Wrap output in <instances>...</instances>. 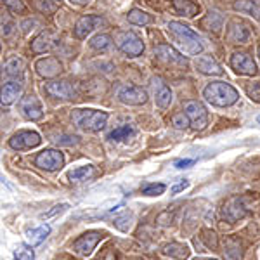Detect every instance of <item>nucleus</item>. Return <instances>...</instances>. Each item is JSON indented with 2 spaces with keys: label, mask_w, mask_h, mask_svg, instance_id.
<instances>
[{
  "label": "nucleus",
  "mask_w": 260,
  "mask_h": 260,
  "mask_svg": "<svg viewBox=\"0 0 260 260\" xmlns=\"http://www.w3.org/2000/svg\"><path fill=\"white\" fill-rule=\"evenodd\" d=\"M169 33H170L172 39H174L175 44H177L180 52L186 54V56H198L201 50H203L201 39L191 30L189 26H186L184 23H179V21H170V23H169Z\"/></svg>",
  "instance_id": "1"
},
{
  "label": "nucleus",
  "mask_w": 260,
  "mask_h": 260,
  "mask_svg": "<svg viewBox=\"0 0 260 260\" xmlns=\"http://www.w3.org/2000/svg\"><path fill=\"white\" fill-rule=\"evenodd\" d=\"M205 99L208 101L213 106H219V108H228L233 106L238 99H240V94L238 90L234 89L233 85L225 82H212L205 87L203 90Z\"/></svg>",
  "instance_id": "2"
},
{
  "label": "nucleus",
  "mask_w": 260,
  "mask_h": 260,
  "mask_svg": "<svg viewBox=\"0 0 260 260\" xmlns=\"http://www.w3.org/2000/svg\"><path fill=\"white\" fill-rule=\"evenodd\" d=\"M73 121L77 123V127L89 132H99L106 127L108 121V113L98 111V110H77L73 111Z\"/></svg>",
  "instance_id": "3"
},
{
  "label": "nucleus",
  "mask_w": 260,
  "mask_h": 260,
  "mask_svg": "<svg viewBox=\"0 0 260 260\" xmlns=\"http://www.w3.org/2000/svg\"><path fill=\"white\" fill-rule=\"evenodd\" d=\"M116 47L128 57H137L144 52V42L134 31H116L115 35Z\"/></svg>",
  "instance_id": "4"
},
{
  "label": "nucleus",
  "mask_w": 260,
  "mask_h": 260,
  "mask_svg": "<svg viewBox=\"0 0 260 260\" xmlns=\"http://www.w3.org/2000/svg\"><path fill=\"white\" fill-rule=\"evenodd\" d=\"M184 113L191 121V127L194 130H203L208 125V111L200 101H187L184 103Z\"/></svg>",
  "instance_id": "5"
},
{
  "label": "nucleus",
  "mask_w": 260,
  "mask_h": 260,
  "mask_svg": "<svg viewBox=\"0 0 260 260\" xmlns=\"http://www.w3.org/2000/svg\"><path fill=\"white\" fill-rule=\"evenodd\" d=\"M35 165L42 170H49V172L59 170L64 165V156L57 149H44L37 154Z\"/></svg>",
  "instance_id": "6"
},
{
  "label": "nucleus",
  "mask_w": 260,
  "mask_h": 260,
  "mask_svg": "<svg viewBox=\"0 0 260 260\" xmlns=\"http://www.w3.org/2000/svg\"><path fill=\"white\" fill-rule=\"evenodd\" d=\"M231 68L236 73L245 75V77H255L257 75V64L253 57L248 52H234L231 57Z\"/></svg>",
  "instance_id": "7"
},
{
  "label": "nucleus",
  "mask_w": 260,
  "mask_h": 260,
  "mask_svg": "<svg viewBox=\"0 0 260 260\" xmlns=\"http://www.w3.org/2000/svg\"><path fill=\"white\" fill-rule=\"evenodd\" d=\"M245 201L246 200L240 198V196H238V198L229 200L228 203L224 205V208H222V217L229 222L241 220L243 217H246V213H248V207H246Z\"/></svg>",
  "instance_id": "8"
},
{
  "label": "nucleus",
  "mask_w": 260,
  "mask_h": 260,
  "mask_svg": "<svg viewBox=\"0 0 260 260\" xmlns=\"http://www.w3.org/2000/svg\"><path fill=\"white\" fill-rule=\"evenodd\" d=\"M118 99L123 104H128V106H141L148 101V94L142 87L125 85L118 90Z\"/></svg>",
  "instance_id": "9"
},
{
  "label": "nucleus",
  "mask_w": 260,
  "mask_h": 260,
  "mask_svg": "<svg viewBox=\"0 0 260 260\" xmlns=\"http://www.w3.org/2000/svg\"><path fill=\"white\" fill-rule=\"evenodd\" d=\"M40 142H42V139L37 132L23 130V132H18L11 137L9 146L12 149H31V148H37Z\"/></svg>",
  "instance_id": "10"
},
{
  "label": "nucleus",
  "mask_w": 260,
  "mask_h": 260,
  "mask_svg": "<svg viewBox=\"0 0 260 260\" xmlns=\"http://www.w3.org/2000/svg\"><path fill=\"white\" fill-rule=\"evenodd\" d=\"M19 111L21 115L26 120H40L44 116V108H42L40 101L35 98V95H24L19 103Z\"/></svg>",
  "instance_id": "11"
},
{
  "label": "nucleus",
  "mask_w": 260,
  "mask_h": 260,
  "mask_svg": "<svg viewBox=\"0 0 260 260\" xmlns=\"http://www.w3.org/2000/svg\"><path fill=\"white\" fill-rule=\"evenodd\" d=\"M103 234L99 231H89V233L82 234L77 241L73 243V250L77 251L78 255H90L92 250L98 246V243L101 241Z\"/></svg>",
  "instance_id": "12"
},
{
  "label": "nucleus",
  "mask_w": 260,
  "mask_h": 260,
  "mask_svg": "<svg viewBox=\"0 0 260 260\" xmlns=\"http://www.w3.org/2000/svg\"><path fill=\"white\" fill-rule=\"evenodd\" d=\"M154 56L161 62H165V64H179V66L187 64L186 57L180 52H177L172 45H167V44H161V45H158V47H154Z\"/></svg>",
  "instance_id": "13"
},
{
  "label": "nucleus",
  "mask_w": 260,
  "mask_h": 260,
  "mask_svg": "<svg viewBox=\"0 0 260 260\" xmlns=\"http://www.w3.org/2000/svg\"><path fill=\"white\" fill-rule=\"evenodd\" d=\"M251 37V30L250 26L241 19H233L229 23L228 28V39L233 42V44H245L248 42Z\"/></svg>",
  "instance_id": "14"
},
{
  "label": "nucleus",
  "mask_w": 260,
  "mask_h": 260,
  "mask_svg": "<svg viewBox=\"0 0 260 260\" xmlns=\"http://www.w3.org/2000/svg\"><path fill=\"white\" fill-rule=\"evenodd\" d=\"M35 70L40 77L54 78L62 71V64L59 62V59H56V57H42V59L35 62Z\"/></svg>",
  "instance_id": "15"
},
{
  "label": "nucleus",
  "mask_w": 260,
  "mask_h": 260,
  "mask_svg": "<svg viewBox=\"0 0 260 260\" xmlns=\"http://www.w3.org/2000/svg\"><path fill=\"white\" fill-rule=\"evenodd\" d=\"M98 24H103V18L101 16H94V14H89V16H82L80 19L77 21V24H75V37L77 39H87V35L94 30V28H98Z\"/></svg>",
  "instance_id": "16"
},
{
  "label": "nucleus",
  "mask_w": 260,
  "mask_h": 260,
  "mask_svg": "<svg viewBox=\"0 0 260 260\" xmlns=\"http://www.w3.org/2000/svg\"><path fill=\"white\" fill-rule=\"evenodd\" d=\"M45 92L54 99H73L75 98V90L73 87L70 85L68 82H61V80H54V82H49L45 85Z\"/></svg>",
  "instance_id": "17"
},
{
  "label": "nucleus",
  "mask_w": 260,
  "mask_h": 260,
  "mask_svg": "<svg viewBox=\"0 0 260 260\" xmlns=\"http://www.w3.org/2000/svg\"><path fill=\"white\" fill-rule=\"evenodd\" d=\"M196 70L203 75H212V77H220L224 73V70L220 68V64L213 59L212 56H201L196 59Z\"/></svg>",
  "instance_id": "18"
},
{
  "label": "nucleus",
  "mask_w": 260,
  "mask_h": 260,
  "mask_svg": "<svg viewBox=\"0 0 260 260\" xmlns=\"http://www.w3.org/2000/svg\"><path fill=\"white\" fill-rule=\"evenodd\" d=\"M234 11L250 14L251 18L260 21V0H234Z\"/></svg>",
  "instance_id": "19"
},
{
  "label": "nucleus",
  "mask_w": 260,
  "mask_h": 260,
  "mask_svg": "<svg viewBox=\"0 0 260 260\" xmlns=\"http://www.w3.org/2000/svg\"><path fill=\"white\" fill-rule=\"evenodd\" d=\"M23 92V85L18 82H7L2 85V106H9Z\"/></svg>",
  "instance_id": "20"
},
{
  "label": "nucleus",
  "mask_w": 260,
  "mask_h": 260,
  "mask_svg": "<svg viewBox=\"0 0 260 260\" xmlns=\"http://www.w3.org/2000/svg\"><path fill=\"white\" fill-rule=\"evenodd\" d=\"M172 7L179 16H184V18H194L200 12V7L191 0H172Z\"/></svg>",
  "instance_id": "21"
},
{
  "label": "nucleus",
  "mask_w": 260,
  "mask_h": 260,
  "mask_svg": "<svg viewBox=\"0 0 260 260\" xmlns=\"http://www.w3.org/2000/svg\"><path fill=\"white\" fill-rule=\"evenodd\" d=\"M50 47H52V37H50V33H47V31L40 33V35L35 37L33 42H31V50L35 54L47 52Z\"/></svg>",
  "instance_id": "22"
},
{
  "label": "nucleus",
  "mask_w": 260,
  "mask_h": 260,
  "mask_svg": "<svg viewBox=\"0 0 260 260\" xmlns=\"http://www.w3.org/2000/svg\"><path fill=\"white\" fill-rule=\"evenodd\" d=\"M163 253L167 257H172V258H177V260H184L189 257V248L186 245H180V243H170L163 248Z\"/></svg>",
  "instance_id": "23"
},
{
  "label": "nucleus",
  "mask_w": 260,
  "mask_h": 260,
  "mask_svg": "<svg viewBox=\"0 0 260 260\" xmlns=\"http://www.w3.org/2000/svg\"><path fill=\"white\" fill-rule=\"evenodd\" d=\"M4 70H6V73L9 77H21L24 73V70H26V62H24V59H21V57H11L4 64Z\"/></svg>",
  "instance_id": "24"
},
{
  "label": "nucleus",
  "mask_w": 260,
  "mask_h": 260,
  "mask_svg": "<svg viewBox=\"0 0 260 260\" xmlns=\"http://www.w3.org/2000/svg\"><path fill=\"white\" fill-rule=\"evenodd\" d=\"M154 99H156V104L161 108V110H167V108L172 104V90L165 85V83L160 82L158 89L154 90Z\"/></svg>",
  "instance_id": "25"
},
{
  "label": "nucleus",
  "mask_w": 260,
  "mask_h": 260,
  "mask_svg": "<svg viewBox=\"0 0 260 260\" xmlns=\"http://www.w3.org/2000/svg\"><path fill=\"white\" fill-rule=\"evenodd\" d=\"M94 174H95V170H94V167H92V165L77 167V169L70 170L68 179L71 180V182H83V180L90 179Z\"/></svg>",
  "instance_id": "26"
},
{
  "label": "nucleus",
  "mask_w": 260,
  "mask_h": 260,
  "mask_svg": "<svg viewBox=\"0 0 260 260\" xmlns=\"http://www.w3.org/2000/svg\"><path fill=\"white\" fill-rule=\"evenodd\" d=\"M49 234H50V225L44 224V225H40V228H37V229L28 231L26 238H28V241H30L31 246H37V245H40V243L44 241Z\"/></svg>",
  "instance_id": "27"
},
{
  "label": "nucleus",
  "mask_w": 260,
  "mask_h": 260,
  "mask_svg": "<svg viewBox=\"0 0 260 260\" xmlns=\"http://www.w3.org/2000/svg\"><path fill=\"white\" fill-rule=\"evenodd\" d=\"M127 19H128V23L137 24V26H144V24H149L151 21H153V18H151L148 12H144L141 9H132L127 14Z\"/></svg>",
  "instance_id": "28"
},
{
  "label": "nucleus",
  "mask_w": 260,
  "mask_h": 260,
  "mask_svg": "<svg viewBox=\"0 0 260 260\" xmlns=\"http://www.w3.org/2000/svg\"><path fill=\"white\" fill-rule=\"evenodd\" d=\"M136 134V128L132 127V125H121V127L111 130L110 136H108V139L110 141H123V139H128L130 136H134Z\"/></svg>",
  "instance_id": "29"
},
{
  "label": "nucleus",
  "mask_w": 260,
  "mask_h": 260,
  "mask_svg": "<svg viewBox=\"0 0 260 260\" xmlns=\"http://www.w3.org/2000/svg\"><path fill=\"white\" fill-rule=\"evenodd\" d=\"M203 26L207 28V30L219 31L222 28V16L217 11H210L207 14V18L203 19Z\"/></svg>",
  "instance_id": "30"
},
{
  "label": "nucleus",
  "mask_w": 260,
  "mask_h": 260,
  "mask_svg": "<svg viewBox=\"0 0 260 260\" xmlns=\"http://www.w3.org/2000/svg\"><path fill=\"white\" fill-rule=\"evenodd\" d=\"M90 47L94 50H108L111 47V37L106 35V33H101V35H95L94 39L90 40Z\"/></svg>",
  "instance_id": "31"
},
{
  "label": "nucleus",
  "mask_w": 260,
  "mask_h": 260,
  "mask_svg": "<svg viewBox=\"0 0 260 260\" xmlns=\"http://www.w3.org/2000/svg\"><path fill=\"white\" fill-rule=\"evenodd\" d=\"M14 260H35V253H33L31 246L19 245L14 251Z\"/></svg>",
  "instance_id": "32"
},
{
  "label": "nucleus",
  "mask_w": 260,
  "mask_h": 260,
  "mask_svg": "<svg viewBox=\"0 0 260 260\" xmlns=\"http://www.w3.org/2000/svg\"><path fill=\"white\" fill-rule=\"evenodd\" d=\"M172 125H174L175 128H179V130H184V128L189 127L191 121H189V118H187L186 113H177V115L172 116Z\"/></svg>",
  "instance_id": "33"
},
{
  "label": "nucleus",
  "mask_w": 260,
  "mask_h": 260,
  "mask_svg": "<svg viewBox=\"0 0 260 260\" xmlns=\"http://www.w3.org/2000/svg\"><path fill=\"white\" fill-rule=\"evenodd\" d=\"M132 219H134V217L130 215V213H123L121 217H116V219H115L116 229H120V231H123V233H127V231L130 229V225H132Z\"/></svg>",
  "instance_id": "34"
},
{
  "label": "nucleus",
  "mask_w": 260,
  "mask_h": 260,
  "mask_svg": "<svg viewBox=\"0 0 260 260\" xmlns=\"http://www.w3.org/2000/svg\"><path fill=\"white\" fill-rule=\"evenodd\" d=\"M163 192H165V184H149L142 187V194L146 196H160Z\"/></svg>",
  "instance_id": "35"
},
{
  "label": "nucleus",
  "mask_w": 260,
  "mask_h": 260,
  "mask_svg": "<svg viewBox=\"0 0 260 260\" xmlns=\"http://www.w3.org/2000/svg\"><path fill=\"white\" fill-rule=\"evenodd\" d=\"M4 6L7 7V9H11L12 12H24V4L21 2V0H2Z\"/></svg>",
  "instance_id": "36"
},
{
  "label": "nucleus",
  "mask_w": 260,
  "mask_h": 260,
  "mask_svg": "<svg viewBox=\"0 0 260 260\" xmlns=\"http://www.w3.org/2000/svg\"><path fill=\"white\" fill-rule=\"evenodd\" d=\"M246 92H248V98L251 101L260 103V82H255V83H251V85H248Z\"/></svg>",
  "instance_id": "37"
},
{
  "label": "nucleus",
  "mask_w": 260,
  "mask_h": 260,
  "mask_svg": "<svg viewBox=\"0 0 260 260\" xmlns=\"http://www.w3.org/2000/svg\"><path fill=\"white\" fill-rule=\"evenodd\" d=\"M68 208V203H61V205H56V207H52V210H49L47 213H44L42 215V219H50V217L57 215V213H62Z\"/></svg>",
  "instance_id": "38"
},
{
  "label": "nucleus",
  "mask_w": 260,
  "mask_h": 260,
  "mask_svg": "<svg viewBox=\"0 0 260 260\" xmlns=\"http://www.w3.org/2000/svg\"><path fill=\"white\" fill-rule=\"evenodd\" d=\"M35 6L39 7L42 12L49 14V12H54V6L49 2V0H35Z\"/></svg>",
  "instance_id": "39"
},
{
  "label": "nucleus",
  "mask_w": 260,
  "mask_h": 260,
  "mask_svg": "<svg viewBox=\"0 0 260 260\" xmlns=\"http://www.w3.org/2000/svg\"><path fill=\"white\" fill-rule=\"evenodd\" d=\"M187 187H189V182H187V180H180L179 184H175V186L172 187L170 192H172V194H177V192L184 191V189H187Z\"/></svg>",
  "instance_id": "40"
},
{
  "label": "nucleus",
  "mask_w": 260,
  "mask_h": 260,
  "mask_svg": "<svg viewBox=\"0 0 260 260\" xmlns=\"http://www.w3.org/2000/svg\"><path fill=\"white\" fill-rule=\"evenodd\" d=\"M11 31H12V23H9V21H6V23H4V21H2V35L9 37Z\"/></svg>",
  "instance_id": "41"
},
{
  "label": "nucleus",
  "mask_w": 260,
  "mask_h": 260,
  "mask_svg": "<svg viewBox=\"0 0 260 260\" xmlns=\"http://www.w3.org/2000/svg\"><path fill=\"white\" fill-rule=\"evenodd\" d=\"M191 165H194V160H179V161H175V167H177V169H187V167H191Z\"/></svg>",
  "instance_id": "42"
},
{
  "label": "nucleus",
  "mask_w": 260,
  "mask_h": 260,
  "mask_svg": "<svg viewBox=\"0 0 260 260\" xmlns=\"http://www.w3.org/2000/svg\"><path fill=\"white\" fill-rule=\"evenodd\" d=\"M73 4H78V6H87V4H90L92 0H71Z\"/></svg>",
  "instance_id": "43"
},
{
  "label": "nucleus",
  "mask_w": 260,
  "mask_h": 260,
  "mask_svg": "<svg viewBox=\"0 0 260 260\" xmlns=\"http://www.w3.org/2000/svg\"><path fill=\"white\" fill-rule=\"evenodd\" d=\"M194 260H217V258H207V257H198V258H194Z\"/></svg>",
  "instance_id": "44"
},
{
  "label": "nucleus",
  "mask_w": 260,
  "mask_h": 260,
  "mask_svg": "<svg viewBox=\"0 0 260 260\" xmlns=\"http://www.w3.org/2000/svg\"><path fill=\"white\" fill-rule=\"evenodd\" d=\"M258 57H260V47H258Z\"/></svg>",
  "instance_id": "45"
},
{
  "label": "nucleus",
  "mask_w": 260,
  "mask_h": 260,
  "mask_svg": "<svg viewBox=\"0 0 260 260\" xmlns=\"http://www.w3.org/2000/svg\"><path fill=\"white\" fill-rule=\"evenodd\" d=\"M257 120H258V123H260V116H258V118H257Z\"/></svg>",
  "instance_id": "46"
}]
</instances>
